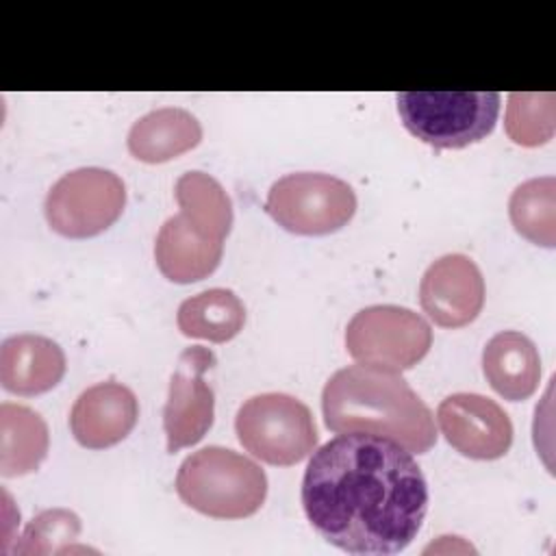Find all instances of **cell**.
<instances>
[{
    "mask_svg": "<svg viewBox=\"0 0 556 556\" xmlns=\"http://www.w3.org/2000/svg\"><path fill=\"white\" fill-rule=\"evenodd\" d=\"M235 432L245 452L289 467L315 452L317 428L304 402L287 393H261L241 404Z\"/></svg>",
    "mask_w": 556,
    "mask_h": 556,
    "instance_id": "cell-5",
    "label": "cell"
},
{
    "mask_svg": "<svg viewBox=\"0 0 556 556\" xmlns=\"http://www.w3.org/2000/svg\"><path fill=\"white\" fill-rule=\"evenodd\" d=\"M215 365L208 348L191 345L180 352L169 380V393L163 408V430L167 452L195 445L213 426L215 395L204 374Z\"/></svg>",
    "mask_w": 556,
    "mask_h": 556,
    "instance_id": "cell-9",
    "label": "cell"
},
{
    "mask_svg": "<svg viewBox=\"0 0 556 556\" xmlns=\"http://www.w3.org/2000/svg\"><path fill=\"white\" fill-rule=\"evenodd\" d=\"M321 413L332 432L384 437L410 454H424L437 443L430 408L400 371L363 363L334 371L321 391Z\"/></svg>",
    "mask_w": 556,
    "mask_h": 556,
    "instance_id": "cell-2",
    "label": "cell"
},
{
    "mask_svg": "<svg viewBox=\"0 0 556 556\" xmlns=\"http://www.w3.org/2000/svg\"><path fill=\"white\" fill-rule=\"evenodd\" d=\"M48 445V426L39 413L22 404H0V473L4 478L35 471Z\"/></svg>",
    "mask_w": 556,
    "mask_h": 556,
    "instance_id": "cell-17",
    "label": "cell"
},
{
    "mask_svg": "<svg viewBox=\"0 0 556 556\" xmlns=\"http://www.w3.org/2000/svg\"><path fill=\"white\" fill-rule=\"evenodd\" d=\"M65 374L61 345L41 334H13L0 345V382L15 395H39L54 389Z\"/></svg>",
    "mask_w": 556,
    "mask_h": 556,
    "instance_id": "cell-13",
    "label": "cell"
},
{
    "mask_svg": "<svg viewBox=\"0 0 556 556\" xmlns=\"http://www.w3.org/2000/svg\"><path fill=\"white\" fill-rule=\"evenodd\" d=\"M126 206L122 178L102 167H80L63 174L46 195L50 228L70 239H87L113 226Z\"/></svg>",
    "mask_w": 556,
    "mask_h": 556,
    "instance_id": "cell-8",
    "label": "cell"
},
{
    "mask_svg": "<svg viewBox=\"0 0 556 556\" xmlns=\"http://www.w3.org/2000/svg\"><path fill=\"white\" fill-rule=\"evenodd\" d=\"M224 252V241L202 235L180 213L169 217L154 241V261L161 274L176 282L189 285L211 276Z\"/></svg>",
    "mask_w": 556,
    "mask_h": 556,
    "instance_id": "cell-14",
    "label": "cell"
},
{
    "mask_svg": "<svg viewBox=\"0 0 556 556\" xmlns=\"http://www.w3.org/2000/svg\"><path fill=\"white\" fill-rule=\"evenodd\" d=\"M202 139V126L185 109L165 106L150 111L128 130V152L143 163H165L176 159Z\"/></svg>",
    "mask_w": 556,
    "mask_h": 556,
    "instance_id": "cell-16",
    "label": "cell"
},
{
    "mask_svg": "<svg viewBox=\"0 0 556 556\" xmlns=\"http://www.w3.org/2000/svg\"><path fill=\"white\" fill-rule=\"evenodd\" d=\"M424 313L443 328L471 324L484 304V278L465 254H445L424 274L419 285Z\"/></svg>",
    "mask_w": 556,
    "mask_h": 556,
    "instance_id": "cell-11",
    "label": "cell"
},
{
    "mask_svg": "<svg viewBox=\"0 0 556 556\" xmlns=\"http://www.w3.org/2000/svg\"><path fill=\"white\" fill-rule=\"evenodd\" d=\"M180 215L202 235L224 241L232 226V202L224 187L204 172H187L174 187Z\"/></svg>",
    "mask_w": 556,
    "mask_h": 556,
    "instance_id": "cell-19",
    "label": "cell"
},
{
    "mask_svg": "<svg viewBox=\"0 0 556 556\" xmlns=\"http://www.w3.org/2000/svg\"><path fill=\"white\" fill-rule=\"evenodd\" d=\"M432 345L430 324L395 304L361 308L345 328V350L363 365L404 371L415 367Z\"/></svg>",
    "mask_w": 556,
    "mask_h": 556,
    "instance_id": "cell-7",
    "label": "cell"
},
{
    "mask_svg": "<svg viewBox=\"0 0 556 556\" xmlns=\"http://www.w3.org/2000/svg\"><path fill=\"white\" fill-rule=\"evenodd\" d=\"M482 371L504 400H528L539 387L541 356L523 332L502 330L482 350Z\"/></svg>",
    "mask_w": 556,
    "mask_h": 556,
    "instance_id": "cell-15",
    "label": "cell"
},
{
    "mask_svg": "<svg viewBox=\"0 0 556 556\" xmlns=\"http://www.w3.org/2000/svg\"><path fill=\"white\" fill-rule=\"evenodd\" d=\"M176 493L187 506L206 517L243 519L263 506L267 476L248 456L208 445L180 463Z\"/></svg>",
    "mask_w": 556,
    "mask_h": 556,
    "instance_id": "cell-3",
    "label": "cell"
},
{
    "mask_svg": "<svg viewBox=\"0 0 556 556\" xmlns=\"http://www.w3.org/2000/svg\"><path fill=\"white\" fill-rule=\"evenodd\" d=\"M404 128L434 148H465L484 139L497 122L495 91H404L397 93Z\"/></svg>",
    "mask_w": 556,
    "mask_h": 556,
    "instance_id": "cell-4",
    "label": "cell"
},
{
    "mask_svg": "<svg viewBox=\"0 0 556 556\" xmlns=\"http://www.w3.org/2000/svg\"><path fill=\"white\" fill-rule=\"evenodd\" d=\"M139 417L135 393L115 380L85 389L70 413L74 439L89 450H104L124 441Z\"/></svg>",
    "mask_w": 556,
    "mask_h": 556,
    "instance_id": "cell-12",
    "label": "cell"
},
{
    "mask_svg": "<svg viewBox=\"0 0 556 556\" xmlns=\"http://www.w3.org/2000/svg\"><path fill=\"white\" fill-rule=\"evenodd\" d=\"M176 321L185 337L226 343L241 332L245 306L235 291L215 287L187 298L178 306Z\"/></svg>",
    "mask_w": 556,
    "mask_h": 556,
    "instance_id": "cell-18",
    "label": "cell"
},
{
    "mask_svg": "<svg viewBox=\"0 0 556 556\" xmlns=\"http://www.w3.org/2000/svg\"><path fill=\"white\" fill-rule=\"evenodd\" d=\"M508 213L515 230L528 241L554 248L556 245V180L554 176L530 178L521 182L508 202Z\"/></svg>",
    "mask_w": 556,
    "mask_h": 556,
    "instance_id": "cell-20",
    "label": "cell"
},
{
    "mask_svg": "<svg viewBox=\"0 0 556 556\" xmlns=\"http://www.w3.org/2000/svg\"><path fill=\"white\" fill-rule=\"evenodd\" d=\"M445 441L467 458H502L513 443V424L504 408L480 393H452L437 408Z\"/></svg>",
    "mask_w": 556,
    "mask_h": 556,
    "instance_id": "cell-10",
    "label": "cell"
},
{
    "mask_svg": "<svg viewBox=\"0 0 556 556\" xmlns=\"http://www.w3.org/2000/svg\"><path fill=\"white\" fill-rule=\"evenodd\" d=\"M271 219L293 235H330L356 213L354 189L330 174L295 172L278 178L265 202Z\"/></svg>",
    "mask_w": 556,
    "mask_h": 556,
    "instance_id": "cell-6",
    "label": "cell"
},
{
    "mask_svg": "<svg viewBox=\"0 0 556 556\" xmlns=\"http://www.w3.org/2000/svg\"><path fill=\"white\" fill-rule=\"evenodd\" d=\"M554 93H510L506 132L519 146H541L554 135Z\"/></svg>",
    "mask_w": 556,
    "mask_h": 556,
    "instance_id": "cell-21",
    "label": "cell"
},
{
    "mask_svg": "<svg viewBox=\"0 0 556 556\" xmlns=\"http://www.w3.org/2000/svg\"><path fill=\"white\" fill-rule=\"evenodd\" d=\"M80 534V519L65 508L39 513L24 530L15 545L17 554H61L72 549Z\"/></svg>",
    "mask_w": 556,
    "mask_h": 556,
    "instance_id": "cell-22",
    "label": "cell"
},
{
    "mask_svg": "<svg viewBox=\"0 0 556 556\" xmlns=\"http://www.w3.org/2000/svg\"><path fill=\"white\" fill-rule=\"evenodd\" d=\"M302 506L330 545L363 556L408 547L428 510V484L400 443L343 432L313 452L302 478Z\"/></svg>",
    "mask_w": 556,
    "mask_h": 556,
    "instance_id": "cell-1",
    "label": "cell"
}]
</instances>
